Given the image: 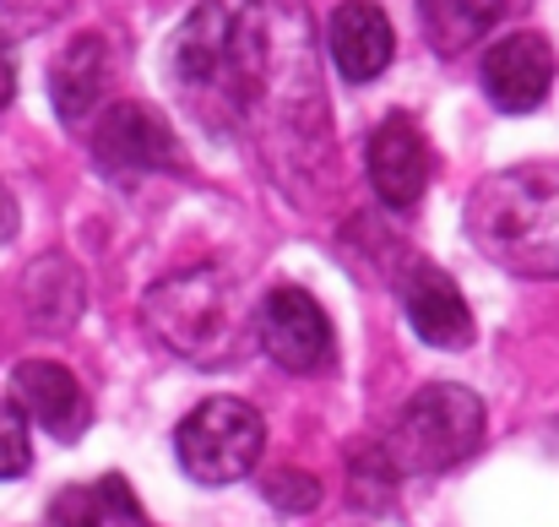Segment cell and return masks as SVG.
<instances>
[{"mask_svg": "<svg viewBox=\"0 0 559 527\" xmlns=\"http://www.w3.org/2000/svg\"><path fill=\"white\" fill-rule=\"evenodd\" d=\"M142 327L153 343H164L186 364L228 370L245 359L250 338H255V311H250L245 289L234 283V272L195 261V267H180L147 289Z\"/></svg>", "mask_w": 559, "mask_h": 527, "instance_id": "1", "label": "cell"}, {"mask_svg": "<svg viewBox=\"0 0 559 527\" xmlns=\"http://www.w3.org/2000/svg\"><path fill=\"white\" fill-rule=\"evenodd\" d=\"M467 234L516 278H559V164L489 175L467 196Z\"/></svg>", "mask_w": 559, "mask_h": 527, "instance_id": "2", "label": "cell"}, {"mask_svg": "<svg viewBox=\"0 0 559 527\" xmlns=\"http://www.w3.org/2000/svg\"><path fill=\"white\" fill-rule=\"evenodd\" d=\"M484 441V402L456 386V380H435L424 391H413V402L396 419L391 435V457L413 473H445L456 462H467Z\"/></svg>", "mask_w": 559, "mask_h": 527, "instance_id": "3", "label": "cell"}, {"mask_svg": "<svg viewBox=\"0 0 559 527\" xmlns=\"http://www.w3.org/2000/svg\"><path fill=\"white\" fill-rule=\"evenodd\" d=\"M266 452V419L239 397H206L175 430V457L195 484L250 479Z\"/></svg>", "mask_w": 559, "mask_h": 527, "instance_id": "4", "label": "cell"}, {"mask_svg": "<svg viewBox=\"0 0 559 527\" xmlns=\"http://www.w3.org/2000/svg\"><path fill=\"white\" fill-rule=\"evenodd\" d=\"M228 38H234V11L223 0H201L186 22L175 27L164 49V71L175 93L206 120L223 109V77H228Z\"/></svg>", "mask_w": 559, "mask_h": 527, "instance_id": "5", "label": "cell"}, {"mask_svg": "<svg viewBox=\"0 0 559 527\" xmlns=\"http://www.w3.org/2000/svg\"><path fill=\"white\" fill-rule=\"evenodd\" d=\"M87 153L104 179H147L164 175V169H180V137L147 104H109L93 120Z\"/></svg>", "mask_w": 559, "mask_h": 527, "instance_id": "6", "label": "cell"}, {"mask_svg": "<svg viewBox=\"0 0 559 527\" xmlns=\"http://www.w3.org/2000/svg\"><path fill=\"white\" fill-rule=\"evenodd\" d=\"M255 343L272 353L283 370H294V375L326 370V364H332V349H337L326 311L316 305V294H305V289H294V283L272 289V294L255 305Z\"/></svg>", "mask_w": 559, "mask_h": 527, "instance_id": "7", "label": "cell"}, {"mask_svg": "<svg viewBox=\"0 0 559 527\" xmlns=\"http://www.w3.org/2000/svg\"><path fill=\"white\" fill-rule=\"evenodd\" d=\"M478 82H484V98L506 115H527L549 98L555 87V49L538 38V33H506L484 49L478 60Z\"/></svg>", "mask_w": 559, "mask_h": 527, "instance_id": "8", "label": "cell"}, {"mask_svg": "<svg viewBox=\"0 0 559 527\" xmlns=\"http://www.w3.org/2000/svg\"><path fill=\"white\" fill-rule=\"evenodd\" d=\"M11 402L22 408L27 424H38L44 435H55L66 446L82 441L87 424H93V402H87L82 380L55 359H22L11 370Z\"/></svg>", "mask_w": 559, "mask_h": 527, "instance_id": "9", "label": "cell"}, {"mask_svg": "<svg viewBox=\"0 0 559 527\" xmlns=\"http://www.w3.org/2000/svg\"><path fill=\"white\" fill-rule=\"evenodd\" d=\"M365 164H370V185L374 196L396 212L418 207L424 185H429V148L418 137V126L407 115H385L370 131V148H365Z\"/></svg>", "mask_w": 559, "mask_h": 527, "instance_id": "10", "label": "cell"}, {"mask_svg": "<svg viewBox=\"0 0 559 527\" xmlns=\"http://www.w3.org/2000/svg\"><path fill=\"white\" fill-rule=\"evenodd\" d=\"M402 311H407V327L429 343V349H467L473 343V311L462 300V289L429 267V261H413L407 278H402Z\"/></svg>", "mask_w": 559, "mask_h": 527, "instance_id": "11", "label": "cell"}, {"mask_svg": "<svg viewBox=\"0 0 559 527\" xmlns=\"http://www.w3.org/2000/svg\"><path fill=\"white\" fill-rule=\"evenodd\" d=\"M326 55L337 66L343 82H374L391 55H396V33H391V16L374 5V0H343L326 22Z\"/></svg>", "mask_w": 559, "mask_h": 527, "instance_id": "12", "label": "cell"}, {"mask_svg": "<svg viewBox=\"0 0 559 527\" xmlns=\"http://www.w3.org/2000/svg\"><path fill=\"white\" fill-rule=\"evenodd\" d=\"M109 87V44L104 33H76L55 60H49V104L66 126H82Z\"/></svg>", "mask_w": 559, "mask_h": 527, "instance_id": "13", "label": "cell"}, {"mask_svg": "<svg viewBox=\"0 0 559 527\" xmlns=\"http://www.w3.org/2000/svg\"><path fill=\"white\" fill-rule=\"evenodd\" d=\"M506 5H527V0H418V22L435 55H462L500 22Z\"/></svg>", "mask_w": 559, "mask_h": 527, "instance_id": "14", "label": "cell"}, {"mask_svg": "<svg viewBox=\"0 0 559 527\" xmlns=\"http://www.w3.org/2000/svg\"><path fill=\"white\" fill-rule=\"evenodd\" d=\"M49 523L55 527H131L136 523V501H131L126 479L109 473V479H98V484L60 490L55 506H49Z\"/></svg>", "mask_w": 559, "mask_h": 527, "instance_id": "15", "label": "cell"}, {"mask_svg": "<svg viewBox=\"0 0 559 527\" xmlns=\"http://www.w3.org/2000/svg\"><path fill=\"white\" fill-rule=\"evenodd\" d=\"M71 0H0V49H11L27 33H44Z\"/></svg>", "mask_w": 559, "mask_h": 527, "instance_id": "16", "label": "cell"}, {"mask_svg": "<svg viewBox=\"0 0 559 527\" xmlns=\"http://www.w3.org/2000/svg\"><path fill=\"white\" fill-rule=\"evenodd\" d=\"M33 468V441H27V419L11 397H0V479H22Z\"/></svg>", "mask_w": 559, "mask_h": 527, "instance_id": "17", "label": "cell"}, {"mask_svg": "<svg viewBox=\"0 0 559 527\" xmlns=\"http://www.w3.org/2000/svg\"><path fill=\"white\" fill-rule=\"evenodd\" d=\"M261 490H266V501H272L277 512H316V501H321V484H316L310 473H294V468L266 473Z\"/></svg>", "mask_w": 559, "mask_h": 527, "instance_id": "18", "label": "cell"}, {"mask_svg": "<svg viewBox=\"0 0 559 527\" xmlns=\"http://www.w3.org/2000/svg\"><path fill=\"white\" fill-rule=\"evenodd\" d=\"M16 234V196L5 190V179H0V245Z\"/></svg>", "mask_w": 559, "mask_h": 527, "instance_id": "19", "label": "cell"}]
</instances>
